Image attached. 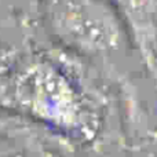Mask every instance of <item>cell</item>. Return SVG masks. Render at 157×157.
Instances as JSON below:
<instances>
[{
	"instance_id": "1",
	"label": "cell",
	"mask_w": 157,
	"mask_h": 157,
	"mask_svg": "<svg viewBox=\"0 0 157 157\" xmlns=\"http://www.w3.org/2000/svg\"><path fill=\"white\" fill-rule=\"evenodd\" d=\"M11 98L22 113L59 132L87 138L94 120L75 80L50 59L26 63L13 80Z\"/></svg>"
},
{
	"instance_id": "2",
	"label": "cell",
	"mask_w": 157,
	"mask_h": 157,
	"mask_svg": "<svg viewBox=\"0 0 157 157\" xmlns=\"http://www.w3.org/2000/svg\"><path fill=\"white\" fill-rule=\"evenodd\" d=\"M54 36L81 54H102L116 48L120 29L113 8L102 0H44Z\"/></svg>"
},
{
	"instance_id": "3",
	"label": "cell",
	"mask_w": 157,
	"mask_h": 157,
	"mask_svg": "<svg viewBox=\"0 0 157 157\" xmlns=\"http://www.w3.org/2000/svg\"><path fill=\"white\" fill-rule=\"evenodd\" d=\"M145 65L157 72V0H109Z\"/></svg>"
}]
</instances>
